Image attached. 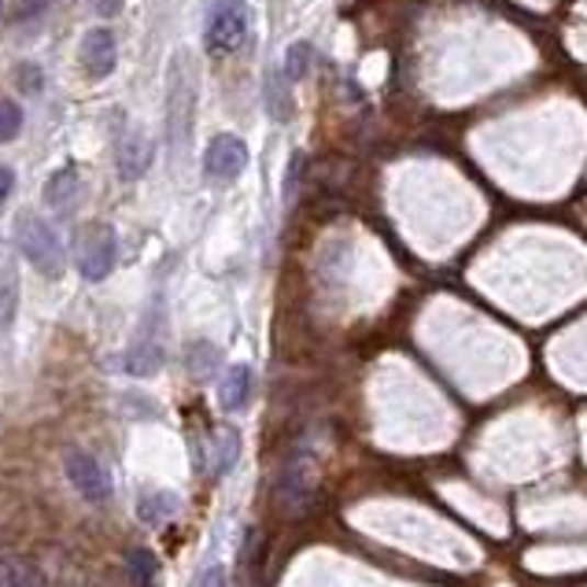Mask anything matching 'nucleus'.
I'll return each instance as SVG.
<instances>
[{"label":"nucleus","mask_w":587,"mask_h":587,"mask_svg":"<svg viewBox=\"0 0 587 587\" xmlns=\"http://www.w3.org/2000/svg\"><path fill=\"white\" fill-rule=\"evenodd\" d=\"M123 4H126V0H93V12L100 19H115L118 12H123Z\"/></svg>","instance_id":"a878e982"},{"label":"nucleus","mask_w":587,"mask_h":587,"mask_svg":"<svg viewBox=\"0 0 587 587\" xmlns=\"http://www.w3.org/2000/svg\"><path fill=\"white\" fill-rule=\"evenodd\" d=\"M78 59H82V70L89 78H108L118 64V48H115V34L108 26L89 30L82 37V48H78Z\"/></svg>","instance_id":"6e6552de"},{"label":"nucleus","mask_w":587,"mask_h":587,"mask_svg":"<svg viewBox=\"0 0 587 587\" xmlns=\"http://www.w3.org/2000/svg\"><path fill=\"white\" fill-rule=\"evenodd\" d=\"M300 174H303V151H296V156H292V163H289V181H285V204H292V200H296V181H300Z\"/></svg>","instance_id":"393cba45"},{"label":"nucleus","mask_w":587,"mask_h":587,"mask_svg":"<svg viewBox=\"0 0 587 587\" xmlns=\"http://www.w3.org/2000/svg\"><path fill=\"white\" fill-rule=\"evenodd\" d=\"M196 59L189 48H178L170 56L167 67V100H163V129H167V148L185 151L192 137V123H196V100H200V82H196Z\"/></svg>","instance_id":"f257e3e1"},{"label":"nucleus","mask_w":587,"mask_h":587,"mask_svg":"<svg viewBox=\"0 0 587 587\" xmlns=\"http://www.w3.org/2000/svg\"><path fill=\"white\" fill-rule=\"evenodd\" d=\"M148 167H151V140L145 137V129H134L123 140V148H118V178L137 181Z\"/></svg>","instance_id":"9d476101"},{"label":"nucleus","mask_w":587,"mask_h":587,"mask_svg":"<svg viewBox=\"0 0 587 587\" xmlns=\"http://www.w3.org/2000/svg\"><path fill=\"white\" fill-rule=\"evenodd\" d=\"M15 240H19V251H23L26 262L37 273H45V278H53V281L64 278V270H67L64 240L56 237V229L48 226L37 211H23V215L15 218Z\"/></svg>","instance_id":"f03ea898"},{"label":"nucleus","mask_w":587,"mask_h":587,"mask_svg":"<svg viewBox=\"0 0 587 587\" xmlns=\"http://www.w3.org/2000/svg\"><path fill=\"white\" fill-rule=\"evenodd\" d=\"M267 108H270L273 123L292 118V93L285 89V75H281V70H270V78H267Z\"/></svg>","instance_id":"f3484780"},{"label":"nucleus","mask_w":587,"mask_h":587,"mask_svg":"<svg viewBox=\"0 0 587 587\" xmlns=\"http://www.w3.org/2000/svg\"><path fill=\"white\" fill-rule=\"evenodd\" d=\"M115 251H118V240H115V229L111 226H100L93 245L86 248V256L78 259V270H82L86 281H104L111 270H115Z\"/></svg>","instance_id":"1a4fd4ad"},{"label":"nucleus","mask_w":587,"mask_h":587,"mask_svg":"<svg viewBox=\"0 0 587 587\" xmlns=\"http://www.w3.org/2000/svg\"><path fill=\"white\" fill-rule=\"evenodd\" d=\"M311 59H315V48H311L307 42L289 45V53H285V78L289 82H303V78H307Z\"/></svg>","instance_id":"6ab92c4d"},{"label":"nucleus","mask_w":587,"mask_h":587,"mask_svg":"<svg viewBox=\"0 0 587 587\" xmlns=\"http://www.w3.org/2000/svg\"><path fill=\"white\" fill-rule=\"evenodd\" d=\"M126 569H129V584H134V587H151V584H156L159 562H156V554H151V551L137 546V551H129Z\"/></svg>","instance_id":"a211bd4d"},{"label":"nucleus","mask_w":587,"mask_h":587,"mask_svg":"<svg viewBox=\"0 0 587 587\" xmlns=\"http://www.w3.org/2000/svg\"><path fill=\"white\" fill-rule=\"evenodd\" d=\"M23 129V108L15 100H0V140H12Z\"/></svg>","instance_id":"aec40b11"},{"label":"nucleus","mask_w":587,"mask_h":587,"mask_svg":"<svg viewBox=\"0 0 587 587\" xmlns=\"http://www.w3.org/2000/svg\"><path fill=\"white\" fill-rule=\"evenodd\" d=\"M163 329H167V311H163V296L151 300V307L140 318V329L134 337V348L126 355V373L134 377H151L163 366Z\"/></svg>","instance_id":"7ed1b4c3"},{"label":"nucleus","mask_w":587,"mask_h":587,"mask_svg":"<svg viewBox=\"0 0 587 587\" xmlns=\"http://www.w3.org/2000/svg\"><path fill=\"white\" fill-rule=\"evenodd\" d=\"M15 82L23 93H42V67L37 64H19L15 67Z\"/></svg>","instance_id":"4be33fe9"},{"label":"nucleus","mask_w":587,"mask_h":587,"mask_svg":"<svg viewBox=\"0 0 587 587\" xmlns=\"http://www.w3.org/2000/svg\"><path fill=\"white\" fill-rule=\"evenodd\" d=\"M0 587H48L45 573L26 558L0 562Z\"/></svg>","instance_id":"4468645a"},{"label":"nucleus","mask_w":587,"mask_h":587,"mask_svg":"<svg viewBox=\"0 0 587 587\" xmlns=\"http://www.w3.org/2000/svg\"><path fill=\"white\" fill-rule=\"evenodd\" d=\"M64 465H67V481L75 484V492L82 495L86 503H93V506L111 503V477L97 454L75 448V451H67Z\"/></svg>","instance_id":"423d86ee"},{"label":"nucleus","mask_w":587,"mask_h":587,"mask_svg":"<svg viewBox=\"0 0 587 587\" xmlns=\"http://www.w3.org/2000/svg\"><path fill=\"white\" fill-rule=\"evenodd\" d=\"M0 15H4V0H0Z\"/></svg>","instance_id":"cd10ccee"},{"label":"nucleus","mask_w":587,"mask_h":587,"mask_svg":"<svg viewBox=\"0 0 587 587\" xmlns=\"http://www.w3.org/2000/svg\"><path fill=\"white\" fill-rule=\"evenodd\" d=\"M185 366H189V373L196 381H211L218 373V366H222V355H218V348L211 340H196L189 348V355H185Z\"/></svg>","instance_id":"2eb2a0df"},{"label":"nucleus","mask_w":587,"mask_h":587,"mask_svg":"<svg viewBox=\"0 0 587 587\" xmlns=\"http://www.w3.org/2000/svg\"><path fill=\"white\" fill-rule=\"evenodd\" d=\"M251 396V366L237 362V366L226 370V377L218 384V403L222 410H240Z\"/></svg>","instance_id":"9b49d317"},{"label":"nucleus","mask_w":587,"mask_h":587,"mask_svg":"<svg viewBox=\"0 0 587 587\" xmlns=\"http://www.w3.org/2000/svg\"><path fill=\"white\" fill-rule=\"evenodd\" d=\"M45 12H48V0H19V4H15L19 23H37Z\"/></svg>","instance_id":"5701e85b"},{"label":"nucleus","mask_w":587,"mask_h":587,"mask_svg":"<svg viewBox=\"0 0 587 587\" xmlns=\"http://www.w3.org/2000/svg\"><path fill=\"white\" fill-rule=\"evenodd\" d=\"M174 513H178V495L174 492H148L145 499L137 503V521L151 524V529L167 524Z\"/></svg>","instance_id":"f8f14e48"},{"label":"nucleus","mask_w":587,"mask_h":587,"mask_svg":"<svg viewBox=\"0 0 587 587\" xmlns=\"http://www.w3.org/2000/svg\"><path fill=\"white\" fill-rule=\"evenodd\" d=\"M192 587H229V576H226L222 565H207V569L196 576V584H192Z\"/></svg>","instance_id":"b1692460"},{"label":"nucleus","mask_w":587,"mask_h":587,"mask_svg":"<svg viewBox=\"0 0 587 587\" xmlns=\"http://www.w3.org/2000/svg\"><path fill=\"white\" fill-rule=\"evenodd\" d=\"M204 167H207V178L211 181H222V185H229V181H237L245 174L248 167V145L240 137L233 134H222L211 140L207 156H204Z\"/></svg>","instance_id":"0eeeda50"},{"label":"nucleus","mask_w":587,"mask_h":587,"mask_svg":"<svg viewBox=\"0 0 587 587\" xmlns=\"http://www.w3.org/2000/svg\"><path fill=\"white\" fill-rule=\"evenodd\" d=\"M19 311V278L12 262H0V329H12Z\"/></svg>","instance_id":"dca6fc26"},{"label":"nucleus","mask_w":587,"mask_h":587,"mask_svg":"<svg viewBox=\"0 0 587 587\" xmlns=\"http://www.w3.org/2000/svg\"><path fill=\"white\" fill-rule=\"evenodd\" d=\"M12 189H15V174L8 167H0V204L12 196Z\"/></svg>","instance_id":"bb28decb"},{"label":"nucleus","mask_w":587,"mask_h":587,"mask_svg":"<svg viewBox=\"0 0 587 587\" xmlns=\"http://www.w3.org/2000/svg\"><path fill=\"white\" fill-rule=\"evenodd\" d=\"M237 451H240L237 432L226 429V437L218 440V462H215V473H229V470H233V462H237Z\"/></svg>","instance_id":"412c9836"},{"label":"nucleus","mask_w":587,"mask_h":587,"mask_svg":"<svg viewBox=\"0 0 587 587\" xmlns=\"http://www.w3.org/2000/svg\"><path fill=\"white\" fill-rule=\"evenodd\" d=\"M315 459L307 451H296L281 470V484H278V506L285 518H300L307 513L311 499H315Z\"/></svg>","instance_id":"20e7f679"},{"label":"nucleus","mask_w":587,"mask_h":587,"mask_svg":"<svg viewBox=\"0 0 587 587\" xmlns=\"http://www.w3.org/2000/svg\"><path fill=\"white\" fill-rule=\"evenodd\" d=\"M75 196H78V170L59 167L56 174L45 181V204L53 211H64Z\"/></svg>","instance_id":"ddd939ff"},{"label":"nucleus","mask_w":587,"mask_h":587,"mask_svg":"<svg viewBox=\"0 0 587 587\" xmlns=\"http://www.w3.org/2000/svg\"><path fill=\"white\" fill-rule=\"evenodd\" d=\"M248 37V0H215L207 12L204 42L211 53H233Z\"/></svg>","instance_id":"39448f33"}]
</instances>
